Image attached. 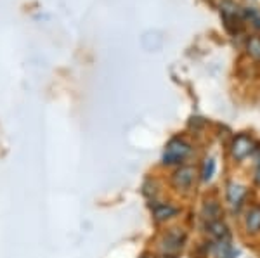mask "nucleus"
I'll return each mask as SVG.
<instances>
[{
	"mask_svg": "<svg viewBox=\"0 0 260 258\" xmlns=\"http://www.w3.org/2000/svg\"><path fill=\"white\" fill-rule=\"evenodd\" d=\"M213 251H215V256L217 258H231V256H233V248H231L228 238L219 239V243L215 244Z\"/></svg>",
	"mask_w": 260,
	"mask_h": 258,
	"instance_id": "6e6552de",
	"label": "nucleus"
},
{
	"mask_svg": "<svg viewBox=\"0 0 260 258\" xmlns=\"http://www.w3.org/2000/svg\"><path fill=\"white\" fill-rule=\"evenodd\" d=\"M194 180V168L192 166H182L174 173V186L177 189H189Z\"/></svg>",
	"mask_w": 260,
	"mask_h": 258,
	"instance_id": "7ed1b4c3",
	"label": "nucleus"
},
{
	"mask_svg": "<svg viewBox=\"0 0 260 258\" xmlns=\"http://www.w3.org/2000/svg\"><path fill=\"white\" fill-rule=\"evenodd\" d=\"M246 229L250 232L260 231V206H253L246 213Z\"/></svg>",
	"mask_w": 260,
	"mask_h": 258,
	"instance_id": "39448f33",
	"label": "nucleus"
},
{
	"mask_svg": "<svg viewBox=\"0 0 260 258\" xmlns=\"http://www.w3.org/2000/svg\"><path fill=\"white\" fill-rule=\"evenodd\" d=\"M153 213H154V218L161 222V220L175 217V215H177V208L172 205H156L153 208Z\"/></svg>",
	"mask_w": 260,
	"mask_h": 258,
	"instance_id": "0eeeda50",
	"label": "nucleus"
},
{
	"mask_svg": "<svg viewBox=\"0 0 260 258\" xmlns=\"http://www.w3.org/2000/svg\"><path fill=\"white\" fill-rule=\"evenodd\" d=\"M255 182H257V184H260V166L257 168V173H255Z\"/></svg>",
	"mask_w": 260,
	"mask_h": 258,
	"instance_id": "ddd939ff",
	"label": "nucleus"
},
{
	"mask_svg": "<svg viewBox=\"0 0 260 258\" xmlns=\"http://www.w3.org/2000/svg\"><path fill=\"white\" fill-rule=\"evenodd\" d=\"M248 52L251 57H255L257 61H260V39L258 36H253L248 42Z\"/></svg>",
	"mask_w": 260,
	"mask_h": 258,
	"instance_id": "9d476101",
	"label": "nucleus"
},
{
	"mask_svg": "<svg viewBox=\"0 0 260 258\" xmlns=\"http://www.w3.org/2000/svg\"><path fill=\"white\" fill-rule=\"evenodd\" d=\"M245 198V187L238 186V184H231L228 189V199L233 206H240Z\"/></svg>",
	"mask_w": 260,
	"mask_h": 258,
	"instance_id": "423d86ee",
	"label": "nucleus"
},
{
	"mask_svg": "<svg viewBox=\"0 0 260 258\" xmlns=\"http://www.w3.org/2000/svg\"><path fill=\"white\" fill-rule=\"evenodd\" d=\"M251 155L255 156V163H257V165L260 166V148H255V149H253V153H251Z\"/></svg>",
	"mask_w": 260,
	"mask_h": 258,
	"instance_id": "f8f14e48",
	"label": "nucleus"
},
{
	"mask_svg": "<svg viewBox=\"0 0 260 258\" xmlns=\"http://www.w3.org/2000/svg\"><path fill=\"white\" fill-rule=\"evenodd\" d=\"M180 246H182L180 232L177 231V229H172L169 234L165 236V244H163V248H165L167 251H177Z\"/></svg>",
	"mask_w": 260,
	"mask_h": 258,
	"instance_id": "20e7f679",
	"label": "nucleus"
},
{
	"mask_svg": "<svg viewBox=\"0 0 260 258\" xmlns=\"http://www.w3.org/2000/svg\"><path fill=\"white\" fill-rule=\"evenodd\" d=\"M208 229H210L212 236H215L217 239H224L229 236L228 227H225V224H222L220 220H213V222H210L208 224Z\"/></svg>",
	"mask_w": 260,
	"mask_h": 258,
	"instance_id": "1a4fd4ad",
	"label": "nucleus"
},
{
	"mask_svg": "<svg viewBox=\"0 0 260 258\" xmlns=\"http://www.w3.org/2000/svg\"><path fill=\"white\" fill-rule=\"evenodd\" d=\"M191 153L189 144H186L180 139H174L167 144L165 153H163V163L165 165H174V163H182L186 160V156Z\"/></svg>",
	"mask_w": 260,
	"mask_h": 258,
	"instance_id": "f257e3e1",
	"label": "nucleus"
},
{
	"mask_svg": "<svg viewBox=\"0 0 260 258\" xmlns=\"http://www.w3.org/2000/svg\"><path fill=\"white\" fill-rule=\"evenodd\" d=\"M213 173H215V161L207 160L205 161V166H203V173H201V175H203V180L208 182L213 177Z\"/></svg>",
	"mask_w": 260,
	"mask_h": 258,
	"instance_id": "9b49d317",
	"label": "nucleus"
},
{
	"mask_svg": "<svg viewBox=\"0 0 260 258\" xmlns=\"http://www.w3.org/2000/svg\"><path fill=\"white\" fill-rule=\"evenodd\" d=\"M253 149H255L253 140L246 135H238L236 139H234L233 145H231V153H233V156L240 161L245 160L246 156H250L251 153H253Z\"/></svg>",
	"mask_w": 260,
	"mask_h": 258,
	"instance_id": "f03ea898",
	"label": "nucleus"
}]
</instances>
